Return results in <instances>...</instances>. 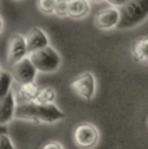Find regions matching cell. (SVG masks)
Listing matches in <instances>:
<instances>
[{
  "label": "cell",
  "mask_w": 148,
  "mask_h": 149,
  "mask_svg": "<svg viewBox=\"0 0 148 149\" xmlns=\"http://www.w3.org/2000/svg\"><path fill=\"white\" fill-rule=\"evenodd\" d=\"M16 118L31 121L36 123H55L65 118V113L61 111L55 104H18L16 108Z\"/></svg>",
  "instance_id": "1"
},
{
  "label": "cell",
  "mask_w": 148,
  "mask_h": 149,
  "mask_svg": "<svg viewBox=\"0 0 148 149\" xmlns=\"http://www.w3.org/2000/svg\"><path fill=\"white\" fill-rule=\"evenodd\" d=\"M119 10L121 19L117 29L135 27L148 17V0H129Z\"/></svg>",
  "instance_id": "2"
},
{
  "label": "cell",
  "mask_w": 148,
  "mask_h": 149,
  "mask_svg": "<svg viewBox=\"0 0 148 149\" xmlns=\"http://www.w3.org/2000/svg\"><path fill=\"white\" fill-rule=\"evenodd\" d=\"M30 58L35 68L42 73H53L61 65V57L55 48L47 47L30 53Z\"/></svg>",
  "instance_id": "3"
},
{
  "label": "cell",
  "mask_w": 148,
  "mask_h": 149,
  "mask_svg": "<svg viewBox=\"0 0 148 149\" xmlns=\"http://www.w3.org/2000/svg\"><path fill=\"white\" fill-rule=\"evenodd\" d=\"M36 71H38V69L33 64L30 57H24L18 62L13 64L12 66V74L18 84L33 83L35 81Z\"/></svg>",
  "instance_id": "4"
},
{
  "label": "cell",
  "mask_w": 148,
  "mask_h": 149,
  "mask_svg": "<svg viewBox=\"0 0 148 149\" xmlns=\"http://www.w3.org/2000/svg\"><path fill=\"white\" fill-rule=\"evenodd\" d=\"M74 141L81 148H92L99 141V131L95 126L83 123L75 127L74 131Z\"/></svg>",
  "instance_id": "5"
},
{
  "label": "cell",
  "mask_w": 148,
  "mask_h": 149,
  "mask_svg": "<svg viewBox=\"0 0 148 149\" xmlns=\"http://www.w3.org/2000/svg\"><path fill=\"white\" fill-rule=\"evenodd\" d=\"M70 87L79 97L91 100L95 95V78L91 73H83L70 83Z\"/></svg>",
  "instance_id": "6"
},
{
  "label": "cell",
  "mask_w": 148,
  "mask_h": 149,
  "mask_svg": "<svg viewBox=\"0 0 148 149\" xmlns=\"http://www.w3.org/2000/svg\"><path fill=\"white\" fill-rule=\"evenodd\" d=\"M121 19V10L117 7H110L107 9H103L98 13L95 18L96 27L101 30H110L118 26Z\"/></svg>",
  "instance_id": "7"
},
{
  "label": "cell",
  "mask_w": 148,
  "mask_h": 149,
  "mask_svg": "<svg viewBox=\"0 0 148 149\" xmlns=\"http://www.w3.org/2000/svg\"><path fill=\"white\" fill-rule=\"evenodd\" d=\"M27 52V43L26 38L20 34H15L9 40V48H8V61L10 64H16L24 57H26Z\"/></svg>",
  "instance_id": "8"
},
{
  "label": "cell",
  "mask_w": 148,
  "mask_h": 149,
  "mask_svg": "<svg viewBox=\"0 0 148 149\" xmlns=\"http://www.w3.org/2000/svg\"><path fill=\"white\" fill-rule=\"evenodd\" d=\"M26 38V43H27V52L33 53L38 49L47 47L48 45V36L45 35V33L42 29L39 27H33L31 30H29Z\"/></svg>",
  "instance_id": "9"
},
{
  "label": "cell",
  "mask_w": 148,
  "mask_h": 149,
  "mask_svg": "<svg viewBox=\"0 0 148 149\" xmlns=\"http://www.w3.org/2000/svg\"><path fill=\"white\" fill-rule=\"evenodd\" d=\"M16 102V96L13 95L12 91H9L7 95L1 97V101H0V125L1 126H4L15 117L17 108Z\"/></svg>",
  "instance_id": "10"
},
{
  "label": "cell",
  "mask_w": 148,
  "mask_h": 149,
  "mask_svg": "<svg viewBox=\"0 0 148 149\" xmlns=\"http://www.w3.org/2000/svg\"><path fill=\"white\" fill-rule=\"evenodd\" d=\"M42 88L36 86L35 83H27V84H21L17 90L16 93V101L18 104H27V102H34L40 92Z\"/></svg>",
  "instance_id": "11"
},
{
  "label": "cell",
  "mask_w": 148,
  "mask_h": 149,
  "mask_svg": "<svg viewBox=\"0 0 148 149\" xmlns=\"http://www.w3.org/2000/svg\"><path fill=\"white\" fill-rule=\"evenodd\" d=\"M90 0H69L68 16L72 18H82L90 12Z\"/></svg>",
  "instance_id": "12"
},
{
  "label": "cell",
  "mask_w": 148,
  "mask_h": 149,
  "mask_svg": "<svg viewBox=\"0 0 148 149\" xmlns=\"http://www.w3.org/2000/svg\"><path fill=\"white\" fill-rule=\"evenodd\" d=\"M131 53L136 61L148 62V38L136 39L131 45Z\"/></svg>",
  "instance_id": "13"
},
{
  "label": "cell",
  "mask_w": 148,
  "mask_h": 149,
  "mask_svg": "<svg viewBox=\"0 0 148 149\" xmlns=\"http://www.w3.org/2000/svg\"><path fill=\"white\" fill-rule=\"evenodd\" d=\"M55 99H56L55 90L51 87H45L40 90V92L38 93L34 102H36V104H52L55 101Z\"/></svg>",
  "instance_id": "14"
},
{
  "label": "cell",
  "mask_w": 148,
  "mask_h": 149,
  "mask_svg": "<svg viewBox=\"0 0 148 149\" xmlns=\"http://www.w3.org/2000/svg\"><path fill=\"white\" fill-rule=\"evenodd\" d=\"M13 74L10 75L5 70H1V77H0V96H5L10 91V84L13 81Z\"/></svg>",
  "instance_id": "15"
},
{
  "label": "cell",
  "mask_w": 148,
  "mask_h": 149,
  "mask_svg": "<svg viewBox=\"0 0 148 149\" xmlns=\"http://www.w3.org/2000/svg\"><path fill=\"white\" fill-rule=\"evenodd\" d=\"M38 7L45 14L55 13L56 0H38Z\"/></svg>",
  "instance_id": "16"
},
{
  "label": "cell",
  "mask_w": 148,
  "mask_h": 149,
  "mask_svg": "<svg viewBox=\"0 0 148 149\" xmlns=\"http://www.w3.org/2000/svg\"><path fill=\"white\" fill-rule=\"evenodd\" d=\"M68 8H69V0H56L55 14L59 17L68 16Z\"/></svg>",
  "instance_id": "17"
},
{
  "label": "cell",
  "mask_w": 148,
  "mask_h": 149,
  "mask_svg": "<svg viewBox=\"0 0 148 149\" xmlns=\"http://www.w3.org/2000/svg\"><path fill=\"white\" fill-rule=\"evenodd\" d=\"M0 149H16L13 143L5 134H1V136H0Z\"/></svg>",
  "instance_id": "18"
},
{
  "label": "cell",
  "mask_w": 148,
  "mask_h": 149,
  "mask_svg": "<svg viewBox=\"0 0 148 149\" xmlns=\"http://www.w3.org/2000/svg\"><path fill=\"white\" fill-rule=\"evenodd\" d=\"M108 3H109L112 7H117V8H121L122 5H125L129 0H107Z\"/></svg>",
  "instance_id": "19"
},
{
  "label": "cell",
  "mask_w": 148,
  "mask_h": 149,
  "mask_svg": "<svg viewBox=\"0 0 148 149\" xmlns=\"http://www.w3.org/2000/svg\"><path fill=\"white\" fill-rule=\"evenodd\" d=\"M43 149H64V148H62V145L59 144V143L51 141V143H47V144L43 147Z\"/></svg>",
  "instance_id": "20"
},
{
  "label": "cell",
  "mask_w": 148,
  "mask_h": 149,
  "mask_svg": "<svg viewBox=\"0 0 148 149\" xmlns=\"http://www.w3.org/2000/svg\"><path fill=\"white\" fill-rule=\"evenodd\" d=\"M90 1H95V3H99V1H103V0H90Z\"/></svg>",
  "instance_id": "21"
}]
</instances>
